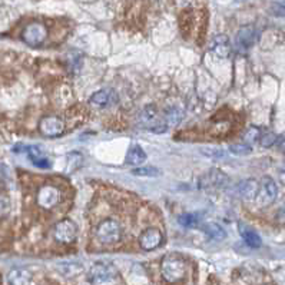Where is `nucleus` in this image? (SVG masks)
Segmentation results:
<instances>
[{"label":"nucleus","instance_id":"f8f14e48","mask_svg":"<svg viewBox=\"0 0 285 285\" xmlns=\"http://www.w3.org/2000/svg\"><path fill=\"white\" fill-rule=\"evenodd\" d=\"M118 102V95L115 93V90L112 89H102L95 92L90 96V103L96 108H106V106H112L113 103Z\"/></svg>","mask_w":285,"mask_h":285},{"label":"nucleus","instance_id":"0eeeda50","mask_svg":"<svg viewBox=\"0 0 285 285\" xmlns=\"http://www.w3.org/2000/svg\"><path fill=\"white\" fill-rule=\"evenodd\" d=\"M76 224L70 219H62L55 226V239L60 244H70L76 238Z\"/></svg>","mask_w":285,"mask_h":285},{"label":"nucleus","instance_id":"4468645a","mask_svg":"<svg viewBox=\"0 0 285 285\" xmlns=\"http://www.w3.org/2000/svg\"><path fill=\"white\" fill-rule=\"evenodd\" d=\"M256 39V30L252 25H245L238 30L236 35V43L242 49H249Z\"/></svg>","mask_w":285,"mask_h":285},{"label":"nucleus","instance_id":"a878e982","mask_svg":"<svg viewBox=\"0 0 285 285\" xmlns=\"http://www.w3.org/2000/svg\"><path fill=\"white\" fill-rule=\"evenodd\" d=\"M10 212L9 198L0 194V218H5Z\"/></svg>","mask_w":285,"mask_h":285},{"label":"nucleus","instance_id":"f257e3e1","mask_svg":"<svg viewBox=\"0 0 285 285\" xmlns=\"http://www.w3.org/2000/svg\"><path fill=\"white\" fill-rule=\"evenodd\" d=\"M161 272L164 279L168 282H178L187 274V264L185 261L178 255H167L162 259Z\"/></svg>","mask_w":285,"mask_h":285},{"label":"nucleus","instance_id":"4be33fe9","mask_svg":"<svg viewBox=\"0 0 285 285\" xmlns=\"http://www.w3.org/2000/svg\"><path fill=\"white\" fill-rule=\"evenodd\" d=\"M178 221H179V224L182 226H185V228H195V226L199 224V216L197 214H182V215L178 218Z\"/></svg>","mask_w":285,"mask_h":285},{"label":"nucleus","instance_id":"dca6fc26","mask_svg":"<svg viewBox=\"0 0 285 285\" xmlns=\"http://www.w3.org/2000/svg\"><path fill=\"white\" fill-rule=\"evenodd\" d=\"M239 234H241L242 239L245 241V244L248 246H251V248L256 249V248H259V246L262 245L261 236L258 235L254 229H251L249 226L241 224V225H239Z\"/></svg>","mask_w":285,"mask_h":285},{"label":"nucleus","instance_id":"f03ea898","mask_svg":"<svg viewBox=\"0 0 285 285\" xmlns=\"http://www.w3.org/2000/svg\"><path fill=\"white\" fill-rule=\"evenodd\" d=\"M95 236L98 238V241L103 245H112L116 244L120 236H122V228L120 224L115 219H105L102 221L96 229H95Z\"/></svg>","mask_w":285,"mask_h":285},{"label":"nucleus","instance_id":"bb28decb","mask_svg":"<svg viewBox=\"0 0 285 285\" xmlns=\"http://www.w3.org/2000/svg\"><path fill=\"white\" fill-rule=\"evenodd\" d=\"M259 138H261V135H259V129L258 128H251L248 132H246L245 140H246V144H249V145L255 144L256 140H258Z\"/></svg>","mask_w":285,"mask_h":285},{"label":"nucleus","instance_id":"9d476101","mask_svg":"<svg viewBox=\"0 0 285 285\" xmlns=\"http://www.w3.org/2000/svg\"><path fill=\"white\" fill-rule=\"evenodd\" d=\"M112 275H113V268L110 265L99 262V264H95L89 269L88 279L90 284L99 285L109 281L112 278Z\"/></svg>","mask_w":285,"mask_h":285},{"label":"nucleus","instance_id":"c756f323","mask_svg":"<svg viewBox=\"0 0 285 285\" xmlns=\"http://www.w3.org/2000/svg\"><path fill=\"white\" fill-rule=\"evenodd\" d=\"M279 216H281V218L285 221V204L281 207V209H279Z\"/></svg>","mask_w":285,"mask_h":285},{"label":"nucleus","instance_id":"20e7f679","mask_svg":"<svg viewBox=\"0 0 285 285\" xmlns=\"http://www.w3.org/2000/svg\"><path fill=\"white\" fill-rule=\"evenodd\" d=\"M46 38H48L46 26L40 22H33L28 25L22 33V39L29 46H39L46 40Z\"/></svg>","mask_w":285,"mask_h":285},{"label":"nucleus","instance_id":"412c9836","mask_svg":"<svg viewBox=\"0 0 285 285\" xmlns=\"http://www.w3.org/2000/svg\"><path fill=\"white\" fill-rule=\"evenodd\" d=\"M26 281H28V272L23 269H12L8 275L9 285H26Z\"/></svg>","mask_w":285,"mask_h":285},{"label":"nucleus","instance_id":"b1692460","mask_svg":"<svg viewBox=\"0 0 285 285\" xmlns=\"http://www.w3.org/2000/svg\"><path fill=\"white\" fill-rule=\"evenodd\" d=\"M82 162H83V158H82V155H80L79 152H70L69 155H68V168H69V172L78 169V168L82 165Z\"/></svg>","mask_w":285,"mask_h":285},{"label":"nucleus","instance_id":"aec40b11","mask_svg":"<svg viewBox=\"0 0 285 285\" xmlns=\"http://www.w3.org/2000/svg\"><path fill=\"white\" fill-rule=\"evenodd\" d=\"M164 118H165L168 128H169V126H175V125H178V123L184 119V112L179 108H177V106H172V108L167 109Z\"/></svg>","mask_w":285,"mask_h":285},{"label":"nucleus","instance_id":"393cba45","mask_svg":"<svg viewBox=\"0 0 285 285\" xmlns=\"http://www.w3.org/2000/svg\"><path fill=\"white\" fill-rule=\"evenodd\" d=\"M229 151L234 154V155H239V157H244L252 152V148L249 144H235V145H231Z\"/></svg>","mask_w":285,"mask_h":285},{"label":"nucleus","instance_id":"cd10ccee","mask_svg":"<svg viewBox=\"0 0 285 285\" xmlns=\"http://www.w3.org/2000/svg\"><path fill=\"white\" fill-rule=\"evenodd\" d=\"M207 157L209 158H215V159H218V158H224L225 157V152L224 151H219V149H204L202 151Z\"/></svg>","mask_w":285,"mask_h":285},{"label":"nucleus","instance_id":"ddd939ff","mask_svg":"<svg viewBox=\"0 0 285 285\" xmlns=\"http://www.w3.org/2000/svg\"><path fill=\"white\" fill-rule=\"evenodd\" d=\"M211 52L221 58V59H225L231 55V43L226 35H218L215 36L212 42H211Z\"/></svg>","mask_w":285,"mask_h":285},{"label":"nucleus","instance_id":"39448f33","mask_svg":"<svg viewBox=\"0 0 285 285\" xmlns=\"http://www.w3.org/2000/svg\"><path fill=\"white\" fill-rule=\"evenodd\" d=\"M39 129L42 135H45L48 138H56L65 132V122L59 116H55V115L45 116L40 120Z\"/></svg>","mask_w":285,"mask_h":285},{"label":"nucleus","instance_id":"5701e85b","mask_svg":"<svg viewBox=\"0 0 285 285\" xmlns=\"http://www.w3.org/2000/svg\"><path fill=\"white\" fill-rule=\"evenodd\" d=\"M133 174H135V175H139V177H158L161 172H159L158 168L148 165V167L135 168V169H133Z\"/></svg>","mask_w":285,"mask_h":285},{"label":"nucleus","instance_id":"c85d7f7f","mask_svg":"<svg viewBox=\"0 0 285 285\" xmlns=\"http://www.w3.org/2000/svg\"><path fill=\"white\" fill-rule=\"evenodd\" d=\"M275 133H265L261 138V144H262V147H271L275 144Z\"/></svg>","mask_w":285,"mask_h":285},{"label":"nucleus","instance_id":"7ed1b4c3","mask_svg":"<svg viewBox=\"0 0 285 285\" xmlns=\"http://www.w3.org/2000/svg\"><path fill=\"white\" fill-rule=\"evenodd\" d=\"M140 123L154 133H164L168 129L165 118L158 113V109L154 105H148L144 108L140 113Z\"/></svg>","mask_w":285,"mask_h":285},{"label":"nucleus","instance_id":"6ab92c4d","mask_svg":"<svg viewBox=\"0 0 285 285\" xmlns=\"http://www.w3.org/2000/svg\"><path fill=\"white\" fill-rule=\"evenodd\" d=\"M204 231H205V234H207L211 239H215V241H222V239H225L226 238L225 229L219 225V224H216V222L207 224V225L204 226Z\"/></svg>","mask_w":285,"mask_h":285},{"label":"nucleus","instance_id":"9b49d317","mask_svg":"<svg viewBox=\"0 0 285 285\" xmlns=\"http://www.w3.org/2000/svg\"><path fill=\"white\" fill-rule=\"evenodd\" d=\"M164 236L157 228H148L139 236V244L145 251H154L162 244Z\"/></svg>","mask_w":285,"mask_h":285},{"label":"nucleus","instance_id":"6e6552de","mask_svg":"<svg viewBox=\"0 0 285 285\" xmlns=\"http://www.w3.org/2000/svg\"><path fill=\"white\" fill-rule=\"evenodd\" d=\"M60 202V191L53 185H45L38 192V204L45 209H52Z\"/></svg>","mask_w":285,"mask_h":285},{"label":"nucleus","instance_id":"1a4fd4ad","mask_svg":"<svg viewBox=\"0 0 285 285\" xmlns=\"http://www.w3.org/2000/svg\"><path fill=\"white\" fill-rule=\"evenodd\" d=\"M276 195H278V187H276L275 181L271 177H264L262 182L259 185V191H258V201L261 202V205H268L271 202L275 201Z\"/></svg>","mask_w":285,"mask_h":285},{"label":"nucleus","instance_id":"a211bd4d","mask_svg":"<svg viewBox=\"0 0 285 285\" xmlns=\"http://www.w3.org/2000/svg\"><path fill=\"white\" fill-rule=\"evenodd\" d=\"M28 154H29L30 161L33 162V165H36L38 168H42V169H48L50 167L49 161L48 158L45 157V154L40 151L38 147H30L26 149Z\"/></svg>","mask_w":285,"mask_h":285},{"label":"nucleus","instance_id":"2eb2a0df","mask_svg":"<svg viewBox=\"0 0 285 285\" xmlns=\"http://www.w3.org/2000/svg\"><path fill=\"white\" fill-rule=\"evenodd\" d=\"M259 184L255 179H245L238 185V194L244 201H254L258 197Z\"/></svg>","mask_w":285,"mask_h":285},{"label":"nucleus","instance_id":"423d86ee","mask_svg":"<svg viewBox=\"0 0 285 285\" xmlns=\"http://www.w3.org/2000/svg\"><path fill=\"white\" fill-rule=\"evenodd\" d=\"M228 177L224 172H221L219 169H211L208 174L201 178L199 181V187L207 191H215V189H221L228 185Z\"/></svg>","mask_w":285,"mask_h":285},{"label":"nucleus","instance_id":"f3484780","mask_svg":"<svg viewBox=\"0 0 285 285\" xmlns=\"http://www.w3.org/2000/svg\"><path fill=\"white\" fill-rule=\"evenodd\" d=\"M147 161V154L142 148L133 144L129 148L128 154H126V164L132 165V167H140L144 162Z\"/></svg>","mask_w":285,"mask_h":285}]
</instances>
